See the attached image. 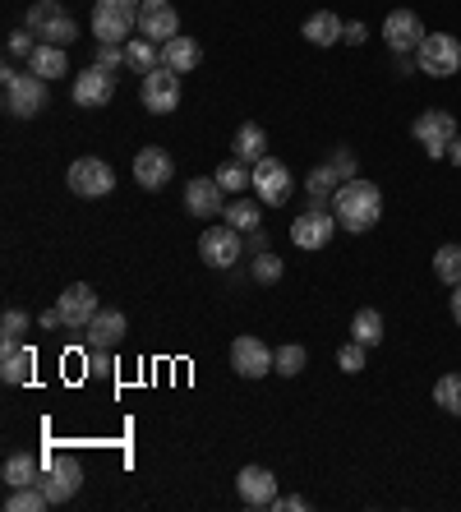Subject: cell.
Instances as JSON below:
<instances>
[{"label":"cell","instance_id":"44dd1931","mask_svg":"<svg viewBox=\"0 0 461 512\" xmlns=\"http://www.w3.org/2000/svg\"><path fill=\"white\" fill-rule=\"evenodd\" d=\"M236 489L249 508H272L277 503V476H272L268 466H245L236 476Z\"/></svg>","mask_w":461,"mask_h":512},{"label":"cell","instance_id":"f1b7e54d","mask_svg":"<svg viewBox=\"0 0 461 512\" xmlns=\"http://www.w3.org/2000/svg\"><path fill=\"white\" fill-rule=\"evenodd\" d=\"M0 476H5V485H10V489L37 485V480H42V462H37L33 453H10V457H5V471H0Z\"/></svg>","mask_w":461,"mask_h":512},{"label":"cell","instance_id":"ab89813d","mask_svg":"<svg viewBox=\"0 0 461 512\" xmlns=\"http://www.w3.org/2000/svg\"><path fill=\"white\" fill-rule=\"evenodd\" d=\"M365 351H369V346H360L351 337V342L337 351V370H342V374H360V370H365Z\"/></svg>","mask_w":461,"mask_h":512},{"label":"cell","instance_id":"1f68e13d","mask_svg":"<svg viewBox=\"0 0 461 512\" xmlns=\"http://www.w3.org/2000/svg\"><path fill=\"white\" fill-rule=\"evenodd\" d=\"M434 277L443 286H461V245H438L434 250Z\"/></svg>","mask_w":461,"mask_h":512},{"label":"cell","instance_id":"cb8c5ba5","mask_svg":"<svg viewBox=\"0 0 461 512\" xmlns=\"http://www.w3.org/2000/svg\"><path fill=\"white\" fill-rule=\"evenodd\" d=\"M342 33H346V24H342V19H337L332 10L309 14L305 28H300V37H305L309 47H337V42H342Z\"/></svg>","mask_w":461,"mask_h":512},{"label":"cell","instance_id":"7a4b0ae2","mask_svg":"<svg viewBox=\"0 0 461 512\" xmlns=\"http://www.w3.org/2000/svg\"><path fill=\"white\" fill-rule=\"evenodd\" d=\"M24 28L37 37V42H51V47H70L79 37V24H74L60 0H33L24 14Z\"/></svg>","mask_w":461,"mask_h":512},{"label":"cell","instance_id":"7402d4cb","mask_svg":"<svg viewBox=\"0 0 461 512\" xmlns=\"http://www.w3.org/2000/svg\"><path fill=\"white\" fill-rule=\"evenodd\" d=\"M33 365H37V351L28 342H0V379L10 388L33 379Z\"/></svg>","mask_w":461,"mask_h":512},{"label":"cell","instance_id":"83f0119b","mask_svg":"<svg viewBox=\"0 0 461 512\" xmlns=\"http://www.w3.org/2000/svg\"><path fill=\"white\" fill-rule=\"evenodd\" d=\"M213 180L222 185L226 194H231V199H236V194L254 190V167H249V162H240V157H231V162H222V167L213 171Z\"/></svg>","mask_w":461,"mask_h":512},{"label":"cell","instance_id":"7bdbcfd3","mask_svg":"<svg viewBox=\"0 0 461 512\" xmlns=\"http://www.w3.org/2000/svg\"><path fill=\"white\" fill-rule=\"evenodd\" d=\"M88 370H93V374H107L111 370V351H97V346H88Z\"/></svg>","mask_w":461,"mask_h":512},{"label":"cell","instance_id":"d6986e66","mask_svg":"<svg viewBox=\"0 0 461 512\" xmlns=\"http://www.w3.org/2000/svg\"><path fill=\"white\" fill-rule=\"evenodd\" d=\"M171 176H176V162H171L166 148H139V157H134V180H139L143 190H153V194L166 190Z\"/></svg>","mask_w":461,"mask_h":512},{"label":"cell","instance_id":"bcb514c9","mask_svg":"<svg viewBox=\"0 0 461 512\" xmlns=\"http://www.w3.org/2000/svg\"><path fill=\"white\" fill-rule=\"evenodd\" d=\"M37 323H42L47 333H56V328H65V319H60V310H42V314H37Z\"/></svg>","mask_w":461,"mask_h":512},{"label":"cell","instance_id":"60d3db41","mask_svg":"<svg viewBox=\"0 0 461 512\" xmlns=\"http://www.w3.org/2000/svg\"><path fill=\"white\" fill-rule=\"evenodd\" d=\"M328 167L337 171V176H342V180H355V176H360V167H355V153H351V148H337V153H332V162H328Z\"/></svg>","mask_w":461,"mask_h":512},{"label":"cell","instance_id":"7c38bea8","mask_svg":"<svg viewBox=\"0 0 461 512\" xmlns=\"http://www.w3.org/2000/svg\"><path fill=\"white\" fill-rule=\"evenodd\" d=\"M70 190L79 199H107L116 190V171L102 162V157H79L70 167Z\"/></svg>","mask_w":461,"mask_h":512},{"label":"cell","instance_id":"8d00e7d4","mask_svg":"<svg viewBox=\"0 0 461 512\" xmlns=\"http://www.w3.org/2000/svg\"><path fill=\"white\" fill-rule=\"evenodd\" d=\"M434 402L448 411V416H461V374H443L434 383Z\"/></svg>","mask_w":461,"mask_h":512},{"label":"cell","instance_id":"7dc6e473","mask_svg":"<svg viewBox=\"0 0 461 512\" xmlns=\"http://www.w3.org/2000/svg\"><path fill=\"white\" fill-rule=\"evenodd\" d=\"M249 250H254V254H263V250H268V231H249Z\"/></svg>","mask_w":461,"mask_h":512},{"label":"cell","instance_id":"9c48e42d","mask_svg":"<svg viewBox=\"0 0 461 512\" xmlns=\"http://www.w3.org/2000/svg\"><path fill=\"white\" fill-rule=\"evenodd\" d=\"M254 194H259L268 208H282L291 194H296V180H291V167L282 157H259L254 162Z\"/></svg>","mask_w":461,"mask_h":512},{"label":"cell","instance_id":"e575fe53","mask_svg":"<svg viewBox=\"0 0 461 512\" xmlns=\"http://www.w3.org/2000/svg\"><path fill=\"white\" fill-rule=\"evenodd\" d=\"M282 273H286V263L277 259L272 250H263V254H254V259H249V277H254L259 286H277V282H282Z\"/></svg>","mask_w":461,"mask_h":512},{"label":"cell","instance_id":"4fadbf2b","mask_svg":"<svg viewBox=\"0 0 461 512\" xmlns=\"http://www.w3.org/2000/svg\"><path fill=\"white\" fill-rule=\"evenodd\" d=\"M272 360H277V351H272L263 337H236L231 342V370L240 374V379H263V374H272Z\"/></svg>","mask_w":461,"mask_h":512},{"label":"cell","instance_id":"8fae6325","mask_svg":"<svg viewBox=\"0 0 461 512\" xmlns=\"http://www.w3.org/2000/svg\"><path fill=\"white\" fill-rule=\"evenodd\" d=\"M139 97H143V107L153 111V116H171V111L180 107V74L166 70V65L148 70L143 74V84H139Z\"/></svg>","mask_w":461,"mask_h":512},{"label":"cell","instance_id":"5bb4252c","mask_svg":"<svg viewBox=\"0 0 461 512\" xmlns=\"http://www.w3.org/2000/svg\"><path fill=\"white\" fill-rule=\"evenodd\" d=\"M139 37L166 47L171 37H180V14L171 0H143L139 5Z\"/></svg>","mask_w":461,"mask_h":512},{"label":"cell","instance_id":"2e32d148","mask_svg":"<svg viewBox=\"0 0 461 512\" xmlns=\"http://www.w3.org/2000/svg\"><path fill=\"white\" fill-rule=\"evenodd\" d=\"M332 236H337V217H332L328 208H309L305 217L291 222V245H296V250H323Z\"/></svg>","mask_w":461,"mask_h":512},{"label":"cell","instance_id":"d4e9b609","mask_svg":"<svg viewBox=\"0 0 461 512\" xmlns=\"http://www.w3.org/2000/svg\"><path fill=\"white\" fill-rule=\"evenodd\" d=\"M162 65L166 70H176V74H190L203 65V47L194 42V37H171L162 47Z\"/></svg>","mask_w":461,"mask_h":512},{"label":"cell","instance_id":"f907efd6","mask_svg":"<svg viewBox=\"0 0 461 512\" xmlns=\"http://www.w3.org/2000/svg\"><path fill=\"white\" fill-rule=\"evenodd\" d=\"M448 157H452V162H457V167H461V134L448 143Z\"/></svg>","mask_w":461,"mask_h":512},{"label":"cell","instance_id":"74e56055","mask_svg":"<svg viewBox=\"0 0 461 512\" xmlns=\"http://www.w3.org/2000/svg\"><path fill=\"white\" fill-rule=\"evenodd\" d=\"M93 65H102V70L120 74V70H130V56H125V42H97V60Z\"/></svg>","mask_w":461,"mask_h":512},{"label":"cell","instance_id":"e0dca14e","mask_svg":"<svg viewBox=\"0 0 461 512\" xmlns=\"http://www.w3.org/2000/svg\"><path fill=\"white\" fill-rule=\"evenodd\" d=\"M185 213L199 217V222L222 217L226 213V190L217 185V180H208V176H194L190 185H185Z\"/></svg>","mask_w":461,"mask_h":512},{"label":"cell","instance_id":"681fc988","mask_svg":"<svg viewBox=\"0 0 461 512\" xmlns=\"http://www.w3.org/2000/svg\"><path fill=\"white\" fill-rule=\"evenodd\" d=\"M420 65H415V56H397V74H415Z\"/></svg>","mask_w":461,"mask_h":512},{"label":"cell","instance_id":"d590c367","mask_svg":"<svg viewBox=\"0 0 461 512\" xmlns=\"http://www.w3.org/2000/svg\"><path fill=\"white\" fill-rule=\"evenodd\" d=\"M5 508L10 512H42V508H51V499L42 494V485H19V489H10Z\"/></svg>","mask_w":461,"mask_h":512},{"label":"cell","instance_id":"ac0fdd59","mask_svg":"<svg viewBox=\"0 0 461 512\" xmlns=\"http://www.w3.org/2000/svg\"><path fill=\"white\" fill-rule=\"evenodd\" d=\"M56 310H60V319H65V328H70V333H83L102 305H97L93 286H88V282H74V286H65V296H60Z\"/></svg>","mask_w":461,"mask_h":512},{"label":"cell","instance_id":"6da1fadb","mask_svg":"<svg viewBox=\"0 0 461 512\" xmlns=\"http://www.w3.org/2000/svg\"><path fill=\"white\" fill-rule=\"evenodd\" d=\"M332 217H337V227L351 231V236H365V231L379 227L383 217V190L374 180L355 176V180H342L337 194H332Z\"/></svg>","mask_w":461,"mask_h":512},{"label":"cell","instance_id":"5b68a950","mask_svg":"<svg viewBox=\"0 0 461 512\" xmlns=\"http://www.w3.org/2000/svg\"><path fill=\"white\" fill-rule=\"evenodd\" d=\"M415 65H420V74H434V79H452V74H461V37L425 33V42L415 47Z\"/></svg>","mask_w":461,"mask_h":512},{"label":"cell","instance_id":"4dcf8cb0","mask_svg":"<svg viewBox=\"0 0 461 512\" xmlns=\"http://www.w3.org/2000/svg\"><path fill=\"white\" fill-rule=\"evenodd\" d=\"M125 56H130V70H139V74H148V70L162 65V47L148 42V37H130V42H125Z\"/></svg>","mask_w":461,"mask_h":512},{"label":"cell","instance_id":"ba28073f","mask_svg":"<svg viewBox=\"0 0 461 512\" xmlns=\"http://www.w3.org/2000/svg\"><path fill=\"white\" fill-rule=\"evenodd\" d=\"M411 134H415V143H420L429 157H448V143L457 139L461 130H457V116H452V111L429 107V111H420V116H415Z\"/></svg>","mask_w":461,"mask_h":512},{"label":"cell","instance_id":"8992f818","mask_svg":"<svg viewBox=\"0 0 461 512\" xmlns=\"http://www.w3.org/2000/svg\"><path fill=\"white\" fill-rule=\"evenodd\" d=\"M245 231H236L231 222H217V227H208L199 236V259L208 263V268H236L240 259H245Z\"/></svg>","mask_w":461,"mask_h":512},{"label":"cell","instance_id":"52a82bcc","mask_svg":"<svg viewBox=\"0 0 461 512\" xmlns=\"http://www.w3.org/2000/svg\"><path fill=\"white\" fill-rule=\"evenodd\" d=\"M42 494L51 499V508H60V503H70L74 494L83 489V466H79V457H56L51 453L47 457V466H42Z\"/></svg>","mask_w":461,"mask_h":512},{"label":"cell","instance_id":"ffe728a7","mask_svg":"<svg viewBox=\"0 0 461 512\" xmlns=\"http://www.w3.org/2000/svg\"><path fill=\"white\" fill-rule=\"evenodd\" d=\"M125 333H130V319L120 310H97L93 323L83 328V342L97 346V351H116L120 342H125Z\"/></svg>","mask_w":461,"mask_h":512},{"label":"cell","instance_id":"ee69618b","mask_svg":"<svg viewBox=\"0 0 461 512\" xmlns=\"http://www.w3.org/2000/svg\"><path fill=\"white\" fill-rule=\"evenodd\" d=\"M272 508H277V512H305L309 499H300V494H286V499H277Z\"/></svg>","mask_w":461,"mask_h":512},{"label":"cell","instance_id":"4316f807","mask_svg":"<svg viewBox=\"0 0 461 512\" xmlns=\"http://www.w3.org/2000/svg\"><path fill=\"white\" fill-rule=\"evenodd\" d=\"M222 217H226V222H231L236 231H259V227H263V199H259V194H254V199L236 194V199L226 203Z\"/></svg>","mask_w":461,"mask_h":512},{"label":"cell","instance_id":"f6af8a7d","mask_svg":"<svg viewBox=\"0 0 461 512\" xmlns=\"http://www.w3.org/2000/svg\"><path fill=\"white\" fill-rule=\"evenodd\" d=\"M365 37H369V28H365V24H346L342 42H351V47H360V42H365Z\"/></svg>","mask_w":461,"mask_h":512},{"label":"cell","instance_id":"f546056e","mask_svg":"<svg viewBox=\"0 0 461 512\" xmlns=\"http://www.w3.org/2000/svg\"><path fill=\"white\" fill-rule=\"evenodd\" d=\"M337 185H342V176H337L332 167H314V171H309V176H305L309 208H323V203H328L332 194H337Z\"/></svg>","mask_w":461,"mask_h":512},{"label":"cell","instance_id":"603a6c76","mask_svg":"<svg viewBox=\"0 0 461 512\" xmlns=\"http://www.w3.org/2000/svg\"><path fill=\"white\" fill-rule=\"evenodd\" d=\"M28 70L37 74V79H65L70 74V47H51V42H37V51L28 56Z\"/></svg>","mask_w":461,"mask_h":512},{"label":"cell","instance_id":"277c9868","mask_svg":"<svg viewBox=\"0 0 461 512\" xmlns=\"http://www.w3.org/2000/svg\"><path fill=\"white\" fill-rule=\"evenodd\" d=\"M143 0H97L93 5V37L97 42H130L134 24H139Z\"/></svg>","mask_w":461,"mask_h":512},{"label":"cell","instance_id":"f35d334b","mask_svg":"<svg viewBox=\"0 0 461 512\" xmlns=\"http://www.w3.org/2000/svg\"><path fill=\"white\" fill-rule=\"evenodd\" d=\"M28 314L24 310H5V319H0V342H24V333H28Z\"/></svg>","mask_w":461,"mask_h":512},{"label":"cell","instance_id":"b9f144b4","mask_svg":"<svg viewBox=\"0 0 461 512\" xmlns=\"http://www.w3.org/2000/svg\"><path fill=\"white\" fill-rule=\"evenodd\" d=\"M5 51H10L14 60H19V56H33V51H37L33 33H28V28H19V33H10V42H5Z\"/></svg>","mask_w":461,"mask_h":512},{"label":"cell","instance_id":"836d02e7","mask_svg":"<svg viewBox=\"0 0 461 512\" xmlns=\"http://www.w3.org/2000/svg\"><path fill=\"white\" fill-rule=\"evenodd\" d=\"M309 365V351L305 346H296V342H286V346H277V360H272V374H282V379H296L300 370Z\"/></svg>","mask_w":461,"mask_h":512},{"label":"cell","instance_id":"c3c4849f","mask_svg":"<svg viewBox=\"0 0 461 512\" xmlns=\"http://www.w3.org/2000/svg\"><path fill=\"white\" fill-rule=\"evenodd\" d=\"M452 323L461 328V286H452Z\"/></svg>","mask_w":461,"mask_h":512},{"label":"cell","instance_id":"30bf717a","mask_svg":"<svg viewBox=\"0 0 461 512\" xmlns=\"http://www.w3.org/2000/svg\"><path fill=\"white\" fill-rule=\"evenodd\" d=\"M70 97H74V107H83V111H102L116 97V74L102 70V65H88V70L74 74Z\"/></svg>","mask_w":461,"mask_h":512},{"label":"cell","instance_id":"484cf974","mask_svg":"<svg viewBox=\"0 0 461 512\" xmlns=\"http://www.w3.org/2000/svg\"><path fill=\"white\" fill-rule=\"evenodd\" d=\"M231 157H240V162H259V157H268V134H263V125H240L236 139H231Z\"/></svg>","mask_w":461,"mask_h":512},{"label":"cell","instance_id":"3957f363","mask_svg":"<svg viewBox=\"0 0 461 512\" xmlns=\"http://www.w3.org/2000/svg\"><path fill=\"white\" fill-rule=\"evenodd\" d=\"M0 84H5V111L19 120H33L37 111L47 107V79H37L33 70L19 74L14 65L0 70Z\"/></svg>","mask_w":461,"mask_h":512},{"label":"cell","instance_id":"9a60e30c","mask_svg":"<svg viewBox=\"0 0 461 512\" xmlns=\"http://www.w3.org/2000/svg\"><path fill=\"white\" fill-rule=\"evenodd\" d=\"M383 42L392 47V56H415V47L425 42V24L415 10H392L383 19Z\"/></svg>","mask_w":461,"mask_h":512},{"label":"cell","instance_id":"d6a6232c","mask_svg":"<svg viewBox=\"0 0 461 512\" xmlns=\"http://www.w3.org/2000/svg\"><path fill=\"white\" fill-rule=\"evenodd\" d=\"M351 337H355L360 346H379V342H383V314H379V310H355Z\"/></svg>","mask_w":461,"mask_h":512}]
</instances>
